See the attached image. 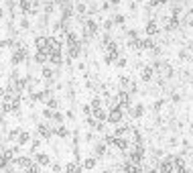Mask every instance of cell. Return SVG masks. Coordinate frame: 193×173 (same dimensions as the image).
Returning a JSON list of instances; mask_svg holds the SVG:
<instances>
[{"label":"cell","mask_w":193,"mask_h":173,"mask_svg":"<svg viewBox=\"0 0 193 173\" xmlns=\"http://www.w3.org/2000/svg\"><path fill=\"white\" fill-rule=\"evenodd\" d=\"M47 49L49 53H57V51H61V43H59V39H55V37H47Z\"/></svg>","instance_id":"6da1fadb"},{"label":"cell","mask_w":193,"mask_h":173,"mask_svg":"<svg viewBox=\"0 0 193 173\" xmlns=\"http://www.w3.org/2000/svg\"><path fill=\"white\" fill-rule=\"evenodd\" d=\"M108 120H110V122H114V124L120 122V120H122V110H120V106H116V108L110 110V114H108Z\"/></svg>","instance_id":"7a4b0ae2"},{"label":"cell","mask_w":193,"mask_h":173,"mask_svg":"<svg viewBox=\"0 0 193 173\" xmlns=\"http://www.w3.org/2000/svg\"><path fill=\"white\" fill-rule=\"evenodd\" d=\"M116 104H118V106H130V96H128V92H120V94L116 96Z\"/></svg>","instance_id":"3957f363"},{"label":"cell","mask_w":193,"mask_h":173,"mask_svg":"<svg viewBox=\"0 0 193 173\" xmlns=\"http://www.w3.org/2000/svg\"><path fill=\"white\" fill-rule=\"evenodd\" d=\"M47 43H49L47 37H37V41H35V45H37L39 51H49V49H47Z\"/></svg>","instance_id":"277c9868"},{"label":"cell","mask_w":193,"mask_h":173,"mask_svg":"<svg viewBox=\"0 0 193 173\" xmlns=\"http://www.w3.org/2000/svg\"><path fill=\"white\" fill-rule=\"evenodd\" d=\"M24 57H27V49H24V47H19V51L15 53V57H12V61H15V63H20V61H23Z\"/></svg>","instance_id":"5b68a950"},{"label":"cell","mask_w":193,"mask_h":173,"mask_svg":"<svg viewBox=\"0 0 193 173\" xmlns=\"http://www.w3.org/2000/svg\"><path fill=\"white\" fill-rule=\"evenodd\" d=\"M146 33H149V35H157V33H159V25H157L154 20H150L149 25H146Z\"/></svg>","instance_id":"8992f818"},{"label":"cell","mask_w":193,"mask_h":173,"mask_svg":"<svg viewBox=\"0 0 193 173\" xmlns=\"http://www.w3.org/2000/svg\"><path fill=\"white\" fill-rule=\"evenodd\" d=\"M96 29H98V25L94 23V20H87V23H86V35H94V33H96Z\"/></svg>","instance_id":"52a82bcc"},{"label":"cell","mask_w":193,"mask_h":173,"mask_svg":"<svg viewBox=\"0 0 193 173\" xmlns=\"http://www.w3.org/2000/svg\"><path fill=\"white\" fill-rule=\"evenodd\" d=\"M49 55H51V53H49V51H39V53H37V57H35V59H37L39 63H45V61L49 59Z\"/></svg>","instance_id":"ba28073f"},{"label":"cell","mask_w":193,"mask_h":173,"mask_svg":"<svg viewBox=\"0 0 193 173\" xmlns=\"http://www.w3.org/2000/svg\"><path fill=\"white\" fill-rule=\"evenodd\" d=\"M114 145L120 149V151H126V149H128V141H126V138H120V137L116 138V143H114Z\"/></svg>","instance_id":"9c48e42d"},{"label":"cell","mask_w":193,"mask_h":173,"mask_svg":"<svg viewBox=\"0 0 193 173\" xmlns=\"http://www.w3.org/2000/svg\"><path fill=\"white\" fill-rule=\"evenodd\" d=\"M94 116H96V120H106L108 118V114L102 108H94Z\"/></svg>","instance_id":"30bf717a"},{"label":"cell","mask_w":193,"mask_h":173,"mask_svg":"<svg viewBox=\"0 0 193 173\" xmlns=\"http://www.w3.org/2000/svg\"><path fill=\"white\" fill-rule=\"evenodd\" d=\"M140 78L145 79V82H149V79L153 78V69H150V67H145V69H142V74H140Z\"/></svg>","instance_id":"8fae6325"},{"label":"cell","mask_w":193,"mask_h":173,"mask_svg":"<svg viewBox=\"0 0 193 173\" xmlns=\"http://www.w3.org/2000/svg\"><path fill=\"white\" fill-rule=\"evenodd\" d=\"M65 173H79V165H77V163H67Z\"/></svg>","instance_id":"7c38bea8"},{"label":"cell","mask_w":193,"mask_h":173,"mask_svg":"<svg viewBox=\"0 0 193 173\" xmlns=\"http://www.w3.org/2000/svg\"><path fill=\"white\" fill-rule=\"evenodd\" d=\"M39 133H41V137H45V138L51 137V130H49V126H45V124H41V126H39Z\"/></svg>","instance_id":"4fadbf2b"},{"label":"cell","mask_w":193,"mask_h":173,"mask_svg":"<svg viewBox=\"0 0 193 173\" xmlns=\"http://www.w3.org/2000/svg\"><path fill=\"white\" fill-rule=\"evenodd\" d=\"M15 163L19 165V167H29V165H31V161H29L27 157H20V159H16Z\"/></svg>","instance_id":"5bb4252c"},{"label":"cell","mask_w":193,"mask_h":173,"mask_svg":"<svg viewBox=\"0 0 193 173\" xmlns=\"http://www.w3.org/2000/svg\"><path fill=\"white\" fill-rule=\"evenodd\" d=\"M69 55H71V57H77V55H79V45H69Z\"/></svg>","instance_id":"9a60e30c"},{"label":"cell","mask_w":193,"mask_h":173,"mask_svg":"<svg viewBox=\"0 0 193 173\" xmlns=\"http://www.w3.org/2000/svg\"><path fill=\"white\" fill-rule=\"evenodd\" d=\"M49 59L53 61V63H61V51H57V53H51V55H49Z\"/></svg>","instance_id":"2e32d148"},{"label":"cell","mask_w":193,"mask_h":173,"mask_svg":"<svg viewBox=\"0 0 193 173\" xmlns=\"http://www.w3.org/2000/svg\"><path fill=\"white\" fill-rule=\"evenodd\" d=\"M83 167H86V169H94V167H96V159H94V157L86 159V163H83Z\"/></svg>","instance_id":"e0dca14e"},{"label":"cell","mask_w":193,"mask_h":173,"mask_svg":"<svg viewBox=\"0 0 193 173\" xmlns=\"http://www.w3.org/2000/svg\"><path fill=\"white\" fill-rule=\"evenodd\" d=\"M177 25H179V20L175 19V16H173V19H169V20H167V29H175Z\"/></svg>","instance_id":"ac0fdd59"},{"label":"cell","mask_w":193,"mask_h":173,"mask_svg":"<svg viewBox=\"0 0 193 173\" xmlns=\"http://www.w3.org/2000/svg\"><path fill=\"white\" fill-rule=\"evenodd\" d=\"M20 8H23L24 12H29V10H31V2H29V0H20Z\"/></svg>","instance_id":"d6986e66"},{"label":"cell","mask_w":193,"mask_h":173,"mask_svg":"<svg viewBox=\"0 0 193 173\" xmlns=\"http://www.w3.org/2000/svg\"><path fill=\"white\" fill-rule=\"evenodd\" d=\"M37 161H39L41 165H49V157H47V155H39Z\"/></svg>","instance_id":"ffe728a7"},{"label":"cell","mask_w":193,"mask_h":173,"mask_svg":"<svg viewBox=\"0 0 193 173\" xmlns=\"http://www.w3.org/2000/svg\"><path fill=\"white\" fill-rule=\"evenodd\" d=\"M29 138H31V137H29L27 133H20V134H19V143H20V145H24L27 141H29Z\"/></svg>","instance_id":"44dd1931"},{"label":"cell","mask_w":193,"mask_h":173,"mask_svg":"<svg viewBox=\"0 0 193 173\" xmlns=\"http://www.w3.org/2000/svg\"><path fill=\"white\" fill-rule=\"evenodd\" d=\"M67 43H69V45H75V43H77L75 33H69V35H67Z\"/></svg>","instance_id":"7402d4cb"},{"label":"cell","mask_w":193,"mask_h":173,"mask_svg":"<svg viewBox=\"0 0 193 173\" xmlns=\"http://www.w3.org/2000/svg\"><path fill=\"white\" fill-rule=\"evenodd\" d=\"M57 134H59V137H67V129H65V126H59Z\"/></svg>","instance_id":"603a6c76"},{"label":"cell","mask_w":193,"mask_h":173,"mask_svg":"<svg viewBox=\"0 0 193 173\" xmlns=\"http://www.w3.org/2000/svg\"><path fill=\"white\" fill-rule=\"evenodd\" d=\"M96 153L98 155H104V153H106V147H104V145H98V147H96Z\"/></svg>","instance_id":"cb8c5ba5"},{"label":"cell","mask_w":193,"mask_h":173,"mask_svg":"<svg viewBox=\"0 0 193 173\" xmlns=\"http://www.w3.org/2000/svg\"><path fill=\"white\" fill-rule=\"evenodd\" d=\"M6 163H8V159H6L4 155H0V169H2V167H6Z\"/></svg>","instance_id":"d4e9b609"},{"label":"cell","mask_w":193,"mask_h":173,"mask_svg":"<svg viewBox=\"0 0 193 173\" xmlns=\"http://www.w3.org/2000/svg\"><path fill=\"white\" fill-rule=\"evenodd\" d=\"M165 2H167V0H150V4H153V6H159V4H165Z\"/></svg>","instance_id":"484cf974"},{"label":"cell","mask_w":193,"mask_h":173,"mask_svg":"<svg viewBox=\"0 0 193 173\" xmlns=\"http://www.w3.org/2000/svg\"><path fill=\"white\" fill-rule=\"evenodd\" d=\"M92 108H100V100H92Z\"/></svg>","instance_id":"4316f807"},{"label":"cell","mask_w":193,"mask_h":173,"mask_svg":"<svg viewBox=\"0 0 193 173\" xmlns=\"http://www.w3.org/2000/svg\"><path fill=\"white\" fill-rule=\"evenodd\" d=\"M19 134H20V130H12V133H10V138H12V141H15V138L19 137Z\"/></svg>","instance_id":"83f0119b"},{"label":"cell","mask_w":193,"mask_h":173,"mask_svg":"<svg viewBox=\"0 0 193 173\" xmlns=\"http://www.w3.org/2000/svg\"><path fill=\"white\" fill-rule=\"evenodd\" d=\"M132 114H134V116H140V114H142V108H140V106H138V108H134V112H132Z\"/></svg>","instance_id":"f1b7e54d"},{"label":"cell","mask_w":193,"mask_h":173,"mask_svg":"<svg viewBox=\"0 0 193 173\" xmlns=\"http://www.w3.org/2000/svg\"><path fill=\"white\" fill-rule=\"evenodd\" d=\"M43 75H45V78H51V69L45 67V69H43Z\"/></svg>","instance_id":"f546056e"},{"label":"cell","mask_w":193,"mask_h":173,"mask_svg":"<svg viewBox=\"0 0 193 173\" xmlns=\"http://www.w3.org/2000/svg\"><path fill=\"white\" fill-rule=\"evenodd\" d=\"M49 108H57V102H55V100H49Z\"/></svg>","instance_id":"4dcf8cb0"},{"label":"cell","mask_w":193,"mask_h":173,"mask_svg":"<svg viewBox=\"0 0 193 173\" xmlns=\"http://www.w3.org/2000/svg\"><path fill=\"white\" fill-rule=\"evenodd\" d=\"M149 173H159V171H157V169H150V171Z\"/></svg>","instance_id":"1f68e13d"},{"label":"cell","mask_w":193,"mask_h":173,"mask_svg":"<svg viewBox=\"0 0 193 173\" xmlns=\"http://www.w3.org/2000/svg\"><path fill=\"white\" fill-rule=\"evenodd\" d=\"M118 2H120V0H112V4H118Z\"/></svg>","instance_id":"d6a6232c"},{"label":"cell","mask_w":193,"mask_h":173,"mask_svg":"<svg viewBox=\"0 0 193 173\" xmlns=\"http://www.w3.org/2000/svg\"><path fill=\"white\" fill-rule=\"evenodd\" d=\"M106 173H112V171H106Z\"/></svg>","instance_id":"836d02e7"}]
</instances>
